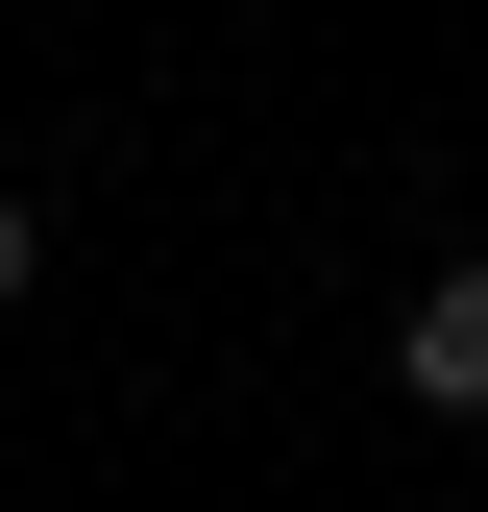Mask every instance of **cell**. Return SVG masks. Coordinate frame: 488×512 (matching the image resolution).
Listing matches in <instances>:
<instances>
[{
    "label": "cell",
    "mask_w": 488,
    "mask_h": 512,
    "mask_svg": "<svg viewBox=\"0 0 488 512\" xmlns=\"http://www.w3.org/2000/svg\"><path fill=\"white\" fill-rule=\"evenodd\" d=\"M391 391H415V415H488V244H464V269H415V317H391Z\"/></svg>",
    "instance_id": "1"
},
{
    "label": "cell",
    "mask_w": 488,
    "mask_h": 512,
    "mask_svg": "<svg viewBox=\"0 0 488 512\" xmlns=\"http://www.w3.org/2000/svg\"><path fill=\"white\" fill-rule=\"evenodd\" d=\"M49 293V196H0V317H25Z\"/></svg>",
    "instance_id": "2"
}]
</instances>
